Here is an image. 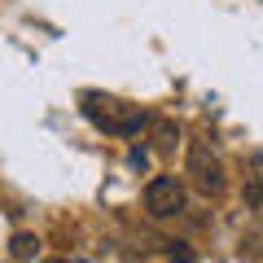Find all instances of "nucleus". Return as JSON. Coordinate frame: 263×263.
<instances>
[{"label": "nucleus", "mask_w": 263, "mask_h": 263, "mask_svg": "<svg viewBox=\"0 0 263 263\" xmlns=\"http://www.w3.org/2000/svg\"><path fill=\"white\" fill-rule=\"evenodd\" d=\"M176 145H180V127H176L171 119H158V123H154V149H158V154H171Z\"/></svg>", "instance_id": "nucleus-4"}, {"label": "nucleus", "mask_w": 263, "mask_h": 263, "mask_svg": "<svg viewBox=\"0 0 263 263\" xmlns=\"http://www.w3.org/2000/svg\"><path fill=\"white\" fill-rule=\"evenodd\" d=\"M145 211H149L154 219H171L184 211V184H180V176H154L149 184H145Z\"/></svg>", "instance_id": "nucleus-3"}, {"label": "nucleus", "mask_w": 263, "mask_h": 263, "mask_svg": "<svg viewBox=\"0 0 263 263\" xmlns=\"http://www.w3.org/2000/svg\"><path fill=\"white\" fill-rule=\"evenodd\" d=\"M184 176H189V184H193L202 197H219L224 184H228V180H224V162H219V154L211 149L206 141H189Z\"/></svg>", "instance_id": "nucleus-2"}, {"label": "nucleus", "mask_w": 263, "mask_h": 263, "mask_svg": "<svg viewBox=\"0 0 263 263\" xmlns=\"http://www.w3.org/2000/svg\"><path fill=\"white\" fill-rule=\"evenodd\" d=\"M84 114L92 127L110 132V136H136V132L149 123V114L141 105H127L119 97H105V92H84Z\"/></svg>", "instance_id": "nucleus-1"}, {"label": "nucleus", "mask_w": 263, "mask_h": 263, "mask_svg": "<svg viewBox=\"0 0 263 263\" xmlns=\"http://www.w3.org/2000/svg\"><path fill=\"white\" fill-rule=\"evenodd\" d=\"M35 250H40L35 233H13V237H9V254H13V263H27Z\"/></svg>", "instance_id": "nucleus-5"}]
</instances>
